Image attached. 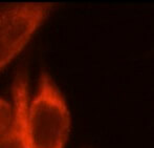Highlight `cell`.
<instances>
[{"mask_svg":"<svg viewBox=\"0 0 154 148\" xmlns=\"http://www.w3.org/2000/svg\"><path fill=\"white\" fill-rule=\"evenodd\" d=\"M70 129V115L59 89L42 73L38 93L27 109L25 148H63Z\"/></svg>","mask_w":154,"mask_h":148,"instance_id":"cell-1","label":"cell"},{"mask_svg":"<svg viewBox=\"0 0 154 148\" xmlns=\"http://www.w3.org/2000/svg\"><path fill=\"white\" fill-rule=\"evenodd\" d=\"M51 8V3H26L0 12V69L22 51Z\"/></svg>","mask_w":154,"mask_h":148,"instance_id":"cell-2","label":"cell"},{"mask_svg":"<svg viewBox=\"0 0 154 148\" xmlns=\"http://www.w3.org/2000/svg\"><path fill=\"white\" fill-rule=\"evenodd\" d=\"M15 110L11 125L0 136V148H25L27 114V85L25 76L19 74L14 85Z\"/></svg>","mask_w":154,"mask_h":148,"instance_id":"cell-3","label":"cell"},{"mask_svg":"<svg viewBox=\"0 0 154 148\" xmlns=\"http://www.w3.org/2000/svg\"><path fill=\"white\" fill-rule=\"evenodd\" d=\"M13 116H14V112L10 103L0 99V134H3L11 125Z\"/></svg>","mask_w":154,"mask_h":148,"instance_id":"cell-4","label":"cell"}]
</instances>
